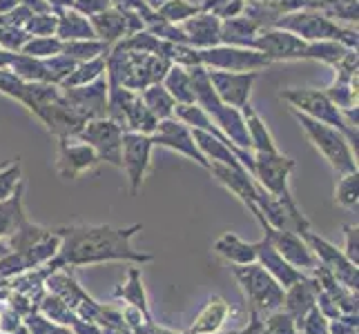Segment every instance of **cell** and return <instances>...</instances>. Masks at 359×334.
I'll return each mask as SVG.
<instances>
[{
	"label": "cell",
	"mask_w": 359,
	"mask_h": 334,
	"mask_svg": "<svg viewBox=\"0 0 359 334\" xmlns=\"http://www.w3.org/2000/svg\"><path fill=\"white\" fill-rule=\"evenodd\" d=\"M294 169V160L283 156L281 152H255V169H252V179L257 185L262 188L268 196H272L275 201L283 205V209L288 212L290 221L297 228L306 230L308 221L297 207L292 194H290V172Z\"/></svg>",
	"instance_id": "obj_2"
},
{
	"label": "cell",
	"mask_w": 359,
	"mask_h": 334,
	"mask_svg": "<svg viewBox=\"0 0 359 334\" xmlns=\"http://www.w3.org/2000/svg\"><path fill=\"white\" fill-rule=\"evenodd\" d=\"M101 160L88 143L79 139H58L56 172L63 181H76L85 172H92Z\"/></svg>",
	"instance_id": "obj_13"
},
{
	"label": "cell",
	"mask_w": 359,
	"mask_h": 334,
	"mask_svg": "<svg viewBox=\"0 0 359 334\" xmlns=\"http://www.w3.org/2000/svg\"><path fill=\"white\" fill-rule=\"evenodd\" d=\"M139 94H141L143 105L152 111V116H154L156 120H163V118H172V116H175V111H177V101L170 96V92H168L161 83L147 85V88L141 90Z\"/></svg>",
	"instance_id": "obj_20"
},
{
	"label": "cell",
	"mask_w": 359,
	"mask_h": 334,
	"mask_svg": "<svg viewBox=\"0 0 359 334\" xmlns=\"http://www.w3.org/2000/svg\"><path fill=\"white\" fill-rule=\"evenodd\" d=\"M56 11L52 14H32V18L25 25L27 36H56Z\"/></svg>",
	"instance_id": "obj_34"
},
{
	"label": "cell",
	"mask_w": 359,
	"mask_h": 334,
	"mask_svg": "<svg viewBox=\"0 0 359 334\" xmlns=\"http://www.w3.org/2000/svg\"><path fill=\"white\" fill-rule=\"evenodd\" d=\"M20 5L27 7L32 14H52V11H56L49 0H20Z\"/></svg>",
	"instance_id": "obj_39"
},
{
	"label": "cell",
	"mask_w": 359,
	"mask_h": 334,
	"mask_svg": "<svg viewBox=\"0 0 359 334\" xmlns=\"http://www.w3.org/2000/svg\"><path fill=\"white\" fill-rule=\"evenodd\" d=\"M257 247H259V243L248 245L239 237H234V234H224V237L217 241L215 250L232 263H248L257 256Z\"/></svg>",
	"instance_id": "obj_24"
},
{
	"label": "cell",
	"mask_w": 359,
	"mask_h": 334,
	"mask_svg": "<svg viewBox=\"0 0 359 334\" xmlns=\"http://www.w3.org/2000/svg\"><path fill=\"white\" fill-rule=\"evenodd\" d=\"M123 130L116 120L109 116L103 118H92L79 130V134L74 139H79L83 143H88L92 150L96 152L98 160H105V163L121 167V139H123Z\"/></svg>",
	"instance_id": "obj_7"
},
{
	"label": "cell",
	"mask_w": 359,
	"mask_h": 334,
	"mask_svg": "<svg viewBox=\"0 0 359 334\" xmlns=\"http://www.w3.org/2000/svg\"><path fill=\"white\" fill-rule=\"evenodd\" d=\"M241 116L245 123V130H248V139H250V152H279V147L272 139V134L266 125V120L257 114V109L245 103L241 107Z\"/></svg>",
	"instance_id": "obj_18"
},
{
	"label": "cell",
	"mask_w": 359,
	"mask_h": 334,
	"mask_svg": "<svg viewBox=\"0 0 359 334\" xmlns=\"http://www.w3.org/2000/svg\"><path fill=\"white\" fill-rule=\"evenodd\" d=\"M228 312V307L224 305V301H215V303H210L205 307V312L199 316V321H196V326L192 328V332H212L221 326V321H224Z\"/></svg>",
	"instance_id": "obj_32"
},
{
	"label": "cell",
	"mask_w": 359,
	"mask_h": 334,
	"mask_svg": "<svg viewBox=\"0 0 359 334\" xmlns=\"http://www.w3.org/2000/svg\"><path fill=\"white\" fill-rule=\"evenodd\" d=\"M25 221L22 214V183L16 188V192L9 199L0 201V237L14 234Z\"/></svg>",
	"instance_id": "obj_21"
},
{
	"label": "cell",
	"mask_w": 359,
	"mask_h": 334,
	"mask_svg": "<svg viewBox=\"0 0 359 334\" xmlns=\"http://www.w3.org/2000/svg\"><path fill=\"white\" fill-rule=\"evenodd\" d=\"M65 103L76 111V114L88 123L92 118H103L107 116V105H109V85L107 78H98L90 85H81V88H67L63 90Z\"/></svg>",
	"instance_id": "obj_12"
},
{
	"label": "cell",
	"mask_w": 359,
	"mask_h": 334,
	"mask_svg": "<svg viewBox=\"0 0 359 334\" xmlns=\"http://www.w3.org/2000/svg\"><path fill=\"white\" fill-rule=\"evenodd\" d=\"M335 3H346V0H313V7L321 9V7H326V5H335Z\"/></svg>",
	"instance_id": "obj_41"
},
{
	"label": "cell",
	"mask_w": 359,
	"mask_h": 334,
	"mask_svg": "<svg viewBox=\"0 0 359 334\" xmlns=\"http://www.w3.org/2000/svg\"><path fill=\"white\" fill-rule=\"evenodd\" d=\"M92 27L98 41H103L107 47H114L118 41L126 39V14L118 7H107L105 11L90 16Z\"/></svg>",
	"instance_id": "obj_16"
},
{
	"label": "cell",
	"mask_w": 359,
	"mask_h": 334,
	"mask_svg": "<svg viewBox=\"0 0 359 334\" xmlns=\"http://www.w3.org/2000/svg\"><path fill=\"white\" fill-rule=\"evenodd\" d=\"M259 32H262V27L245 14L234 16V18H224L221 20V45L252 47Z\"/></svg>",
	"instance_id": "obj_17"
},
{
	"label": "cell",
	"mask_w": 359,
	"mask_h": 334,
	"mask_svg": "<svg viewBox=\"0 0 359 334\" xmlns=\"http://www.w3.org/2000/svg\"><path fill=\"white\" fill-rule=\"evenodd\" d=\"M43 63H45L47 74H49V83L58 85V88H60V83H63L72 74V69L76 67V60H72L65 54H56L52 58H45Z\"/></svg>",
	"instance_id": "obj_31"
},
{
	"label": "cell",
	"mask_w": 359,
	"mask_h": 334,
	"mask_svg": "<svg viewBox=\"0 0 359 334\" xmlns=\"http://www.w3.org/2000/svg\"><path fill=\"white\" fill-rule=\"evenodd\" d=\"M179 27L183 29L188 45L194 49H208L221 45V18L215 16L212 11L199 9L192 18L179 22Z\"/></svg>",
	"instance_id": "obj_14"
},
{
	"label": "cell",
	"mask_w": 359,
	"mask_h": 334,
	"mask_svg": "<svg viewBox=\"0 0 359 334\" xmlns=\"http://www.w3.org/2000/svg\"><path fill=\"white\" fill-rule=\"evenodd\" d=\"M324 94L335 103L339 109H351L357 107V76H337L332 78V83L324 90Z\"/></svg>",
	"instance_id": "obj_25"
},
{
	"label": "cell",
	"mask_w": 359,
	"mask_h": 334,
	"mask_svg": "<svg viewBox=\"0 0 359 334\" xmlns=\"http://www.w3.org/2000/svg\"><path fill=\"white\" fill-rule=\"evenodd\" d=\"M143 225L116 230L109 225H72L60 228V261L74 265L114 261V258H132V261H150V256L134 252L130 245L132 237Z\"/></svg>",
	"instance_id": "obj_1"
},
{
	"label": "cell",
	"mask_w": 359,
	"mask_h": 334,
	"mask_svg": "<svg viewBox=\"0 0 359 334\" xmlns=\"http://www.w3.org/2000/svg\"><path fill=\"white\" fill-rule=\"evenodd\" d=\"M107 56V54H105ZM105 56H98L92 60H85V63H76V67L72 69L69 76L60 83V88H81V85H90L98 78L105 76Z\"/></svg>",
	"instance_id": "obj_23"
},
{
	"label": "cell",
	"mask_w": 359,
	"mask_h": 334,
	"mask_svg": "<svg viewBox=\"0 0 359 334\" xmlns=\"http://www.w3.org/2000/svg\"><path fill=\"white\" fill-rule=\"evenodd\" d=\"M281 101H286L290 109L302 111V114L311 116L319 123H326V125L339 130L348 143L353 145V150L357 152V130H353L348 123H346L341 109L330 101L324 94V90H311V88H288L279 92Z\"/></svg>",
	"instance_id": "obj_5"
},
{
	"label": "cell",
	"mask_w": 359,
	"mask_h": 334,
	"mask_svg": "<svg viewBox=\"0 0 359 334\" xmlns=\"http://www.w3.org/2000/svg\"><path fill=\"white\" fill-rule=\"evenodd\" d=\"M344 237H346V247H344V256L348 258L353 265H357V228L346 225L344 228Z\"/></svg>",
	"instance_id": "obj_38"
},
{
	"label": "cell",
	"mask_w": 359,
	"mask_h": 334,
	"mask_svg": "<svg viewBox=\"0 0 359 334\" xmlns=\"http://www.w3.org/2000/svg\"><path fill=\"white\" fill-rule=\"evenodd\" d=\"M60 7H72L81 11L83 16H94L98 11H105L107 7H112V0H58L56 3V9Z\"/></svg>",
	"instance_id": "obj_35"
},
{
	"label": "cell",
	"mask_w": 359,
	"mask_h": 334,
	"mask_svg": "<svg viewBox=\"0 0 359 334\" xmlns=\"http://www.w3.org/2000/svg\"><path fill=\"white\" fill-rule=\"evenodd\" d=\"M272 27H281L288 29L294 36H299L306 43H315V41H337L351 49H357L359 43V34L357 27H346L339 25L332 18H328L324 11H319L315 7H302L294 9L290 14H283L277 18V22Z\"/></svg>",
	"instance_id": "obj_3"
},
{
	"label": "cell",
	"mask_w": 359,
	"mask_h": 334,
	"mask_svg": "<svg viewBox=\"0 0 359 334\" xmlns=\"http://www.w3.org/2000/svg\"><path fill=\"white\" fill-rule=\"evenodd\" d=\"M60 49H63V41L56 39V36H29L20 52L32 58L45 60V58H52V56L60 54Z\"/></svg>",
	"instance_id": "obj_28"
},
{
	"label": "cell",
	"mask_w": 359,
	"mask_h": 334,
	"mask_svg": "<svg viewBox=\"0 0 359 334\" xmlns=\"http://www.w3.org/2000/svg\"><path fill=\"white\" fill-rule=\"evenodd\" d=\"M357 190H359V174L348 172V174H339V183L335 188V201L346 209H357Z\"/></svg>",
	"instance_id": "obj_30"
},
{
	"label": "cell",
	"mask_w": 359,
	"mask_h": 334,
	"mask_svg": "<svg viewBox=\"0 0 359 334\" xmlns=\"http://www.w3.org/2000/svg\"><path fill=\"white\" fill-rule=\"evenodd\" d=\"M196 11H199V5L190 3V0H165V3L156 9V14H158V18L179 25L183 20L192 18Z\"/></svg>",
	"instance_id": "obj_29"
},
{
	"label": "cell",
	"mask_w": 359,
	"mask_h": 334,
	"mask_svg": "<svg viewBox=\"0 0 359 334\" xmlns=\"http://www.w3.org/2000/svg\"><path fill=\"white\" fill-rule=\"evenodd\" d=\"M107 52H109V47L103 41H98V39H92V41H67V43H63V49H60V54L69 56L72 60H76V63H85V60L105 56Z\"/></svg>",
	"instance_id": "obj_27"
},
{
	"label": "cell",
	"mask_w": 359,
	"mask_h": 334,
	"mask_svg": "<svg viewBox=\"0 0 359 334\" xmlns=\"http://www.w3.org/2000/svg\"><path fill=\"white\" fill-rule=\"evenodd\" d=\"M262 76V71H219L208 69V81L212 85L215 94L221 103L241 109L245 103H250L255 83Z\"/></svg>",
	"instance_id": "obj_11"
},
{
	"label": "cell",
	"mask_w": 359,
	"mask_h": 334,
	"mask_svg": "<svg viewBox=\"0 0 359 334\" xmlns=\"http://www.w3.org/2000/svg\"><path fill=\"white\" fill-rule=\"evenodd\" d=\"M9 69L25 83H49V74H47V67L43 60L32 58L22 52L14 54V58H11V63H9Z\"/></svg>",
	"instance_id": "obj_22"
},
{
	"label": "cell",
	"mask_w": 359,
	"mask_h": 334,
	"mask_svg": "<svg viewBox=\"0 0 359 334\" xmlns=\"http://www.w3.org/2000/svg\"><path fill=\"white\" fill-rule=\"evenodd\" d=\"M22 90H25V81H20L11 69H0V94L20 103Z\"/></svg>",
	"instance_id": "obj_36"
},
{
	"label": "cell",
	"mask_w": 359,
	"mask_h": 334,
	"mask_svg": "<svg viewBox=\"0 0 359 334\" xmlns=\"http://www.w3.org/2000/svg\"><path fill=\"white\" fill-rule=\"evenodd\" d=\"M49 3H52V5H54V9H56V3H58V0H49Z\"/></svg>",
	"instance_id": "obj_42"
},
{
	"label": "cell",
	"mask_w": 359,
	"mask_h": 334,
	"mask_svg": "<svg viewBox=\"0 0 359 334\" xmlns=\"http://www.w3.org/2000/svg\"><path fill=\"white\" fill-rule=\"evenodd\" d=\"M150 139L158 147H165V150H172V152H177L185 158H190L205 169L210 167V160L201 154V150L194 143L192 130L185 125L183 120H179L177 116L158 120L154 132L150 134Z\"/></svg>",
	"instance_id": "obj_9"
},
{
	"label": "cell",
	"mask_w": 359,
	"mask_h": 334,
	"mask_svg": "<svg viewBox=\"0 0 359 334\" xmlns=\"http://www.w3.org/2000/svg\"><path fill=\"white\" fill-rule=\"evenodd\" d=\"M56 39L63 43L67 41H92L96 39L92 20L88 16H83L81 11L72 7H60L56 9Z\"/></svg>",
	"instance_id": "obj_15"
},
{
	"label": "cell",
	"mask_w": 359,
	"mask_h": 334,
	"mask_svg": "<svg viewBox=\"0 0 359 334\" xmlns=\"http://www.w3.org/2000/svg\"><path fill=\"white\" fill-rule=\"evenodd\" d=\"M20 158H16V163H5L0 167V201L9 199L16 192V188L22 183L20 181Z\"/></svg>",
	"instance_id": "obj_33"
},
{
	"label": "cell",
	"mask_w": 359,
	"mask_h": 334,
	"mask_svg": "<svg viewBox=\"0 0 359 334\" xmlns=\"http://www.w3.org/2000/svg\"><path fill=\"white\" fill-rule=\"evenodd\" d=\"M348 49L351 47H346L337 41H315V43H308L306 47V60H315V63H324L332 67L348 54Z\"/></svg>",
	"instance_id": "obj_26"
},
{
	"label": "cell",
	"mask_w": 359,
	"mask_h": 334,
	"mask_svg": "<svg viewBox=\"0 0 359 334\" xmlns=\"http://www.w3.org/2000/svg\"><path fill=\"white\" fill-rule=\"evenodd\" d=\"M199 65L219 71H264L272 63L252 47L215 45L208 49H199Z\"/></svg>",
	"instance_id": "obj_6"
},
{
	"label": "cell",
	"mask_w": 359,
	"mask_h": 334,
	"mask_svg": "<svg viewBox=\"0 0 359 334\" xmlns=\"http://www.w3.org/2000/svg\"><path fill=\"white\" fill-rule=\"evenodd\" d=\"M152 139L141 132H123L121 139V169L126 172L132 194L141 190V185L152 165Z\"/></svg>",
	"instance_id": "obj_8"
},
{
	"label": "cell",
	"mask_w": 359,
	"mask_h": 334,
	"mask_svg": "<svg viewBox=\"0 0 359 334\" xmlns=\"http://www.w3.org/2000/svg\"><path fill=\"white\" fill-rule=\"evenodd\" d=\"M252 47L262 52L270 63H292V60H306L308 43L288 29L266 27L257 34Z\"/></svg>",
	"instance_id": "obj_10"
},
{
	"label": "cell",
	"mask_w": 359,
	"mask_h": 334,
	"mask_svg": "<svg viewBox=\"0 0 359 334\" xmlns=\"http://www.w3.org/2000/svg\"><path fill=\"white\" fill-rule=\"evenodd\" d=\"M20 5V0H0V14H7V11L16 9Z\"/></svg>",
	"instance_id": "obj_40"
},
{
	"label": "cell",
	"mask_w": 359,
	"mask_h": 334,
	"mask_svg": "<svg viewBox=\"0 0 359 334\" xmlns=\"http://www.w3.org/2000/svg\"><path fill=\"white\" fill-rule=\"evenodd\" d=\"M27 32L18 29V27H5L0 25V49H7V52H20L22 45L27 43Z\"/></svg>",
	"instance_id": "obj_37"
},
{
	"label": "cell",
	"mask_w": 359,
	"mask_h": 334,
	"mask_svg": "<svg viewBox=\"0 0 359 334\" xmlns=\"http://www.w3.org/2000/svg\"><path fill=\"white\" fill-rule=\"evenodd\" d=\"M292 116L297 118V123L302 125L304 134L308 136L317 152L324 156L328 163L332 165V169L339 172V174H348V172H357V152L353 150V145L348 143V139L335 127L326 125V123H319L311 116L302 114V111L290 109Z\"/></svg>",
	"instance_id": "obj_4"
},
{
	"label": "cell",
	"mask_w": 359,
	"mask_h": 334,
	"mask_svg": "<svg viewBox=\"0 0 359 334\" xmlns=\"http://www.w3.org/2000/svg\"><path fill=\"white\" fill-rule=\"evenodd\" d=\"M161 85L170 92V96L175 98L177 105H192L194 103V88H192V76L190 69L183 65L172 63L170 69L165 71Z\"/></svg>",
	"instance_id": "obj_19"
}]
</instances>
